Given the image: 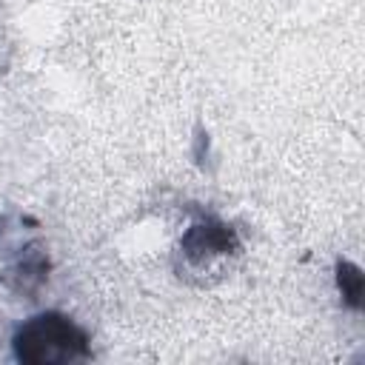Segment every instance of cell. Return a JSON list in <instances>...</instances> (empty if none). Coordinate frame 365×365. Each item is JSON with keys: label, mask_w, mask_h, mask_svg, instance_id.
<instances>
[{"label": "cell", "mask_w": 365, "mask_h": 365, "mask_svg": "<svg viewBox=\"0 0 365 365\" xmlns=\"http://www.w3.org/2000/svg\"><path fill=\"white\" fill-rule=\"evenodd\" d=\"M11 356L23 365H68L91 356V336L74 317L40 311L14 328Z\"/></svg>", "instance_id": "obj_1"}, {"label": "cell", "mask_w": 365, "mask_h": 365, "mask_svg": "<svg viewBox=\"0 0 365 365\" xmlns=\"http://www.w3.org/2000/svg\"><path fill=\"white\" fill-rule=\"evenodd\" d=\"M242 248V237L240 231L217 217V214H200L188 222V228L180 237V254L188 265H205L222 257H234Z\"/></svg>", "instance_id": "obj_2"}, {"label": "cell", "mask_w": 365, "mask_h": 365, "mask_svg": "<svg viewBox=\"0 0 365 365\" xmlns=\"http://www.w3.org/2000/svg\"><path fill=\"white\" fill-rule=\"evenodd\" d=\"M51 274V257L43 240H23L11 248L6 265L0 268V285L14 297H34Z\"/></svg>", "instance_id": "obj_3"}, {"label": "cell", "mask_w": 365, "mask_h": 365, "mask_svg": "<svg viewBox=\"0 0 365 365\" xmlns=\"http://www.w3.org/2000/svg\"><path fill=\"white\" fill-rule=\"evenodd\" d=\"M334 285H336V294H339V302L359 314L362 305H365V274L362 268L354 262V259H345L339 257L334 262Z\"/></svg>", "instance_id": "obj_4"}, {"label": "cell", "mask_w": 365, "mask_h": 365, "mask_svg": "<svg viewBox=\"0 0 365 365\" xmlns=\"http://www.w3.org/2000/svg\"><path fill=\"white\" fill-rule=\"evenodd\" d=\"M208 154H211V137H208V131H205L202 125H197V131H194V148H191V157H194V163H197V165H205Z\"/></svg>", "instance_id": "obj_5"}]
</instances>
